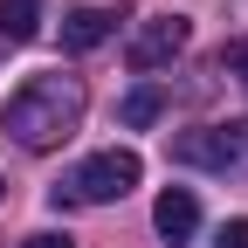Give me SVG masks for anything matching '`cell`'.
Listing matches in <instances>:
<instances>
[{"instance_id":"12","label":"cell","mask_w":248,"mask_h":248,"mask_svg":"<svg viewBox=\"0 0 248 248\" xmlns=\"http://www.w3.org/2000/svg\"><path fill=\"white\" fill-rule=\"evenodd\" d=\"M0 193H7V179H0Z\"/></svg>"},{"instance_id":"1","label":"cell","mask_w":248,"mask_h":248,"mask_svg":"<svg viewBox=\"0 0 248 248\" xmlns=\"http://www.w3.org/2000/svg\"><path fill=\"white\" fill-rule=\"evenodd\" d=\"M83 104H90L83 76H62V69L28 76L14 97H7V110H0V131H7L14 145H28V152H55V145H69V138H76Z\"/></svg>"},{"instance_id":"7","label":"cell","mask_w":248,"mask_h":248,"mask_svg":"<svg viewBox=\"0 0 248 248\" xmlns=\"http://www.w3.org/2000/svg\"><path fill=\"white\" fill-rule=\"evenodd\" d=\"M0 35L7 42H35L42 35V0H0Z\"/></svg>"},{"instance_id":"9","label":"cell","mask_w":248,"mask_h":248,"mask_svg":"<svg viewBox=\"0 0 248 248\" xmlns=\"http://www.w3.org/2000/svg\"><path fill=\"white\" fill-rule=\"evenodd\" d=\"M214 248H248V221H228L221 234H214Z\"/></svg>"},{"instance_id":"6","label":"cell","mask_w":248,"mask_h":248,"mask_svg":"<svg viewBox=\"0 0 248 248\" xmlns=\"http://www.w3.org/2000/svg\"><path fill=\"white\" fill-rule=\"evenodd\" d=\"M117 21H124L117 7H69V14H62V48H76V55L83 48H104L117 35Z\"/></svg>"},{"instance_id":"8","label":"cell","mask_w":248,"mask_h":248,"mask_svg":"<svg viewBox=\"0 0 248 248\" xmlns=\"http://www.w3.org/2000/svg\"><path fill=\"white\" fill-rule=\"evenodd\" d=\"M159 110H166V90H152V83H145V90H131V97L117 104V124H124V131H145Z\"/></svg>"},{"instance_id":"5","label":"cell","mask_w":248,"mask_h":248,"mask_svg":"<svg viewBox=\"0 0 248 248\" xmlns=\"http://www.w3.org/2000/svg\"><path fill=\"white\" fill-rule=\"evenodd\" d=\"M152 228L166 234V248H186L200 234V200H193V186H166L159 200H152Z\"/></svg>"},{"instance_id":"10","label":"cell","mask_w":248,"mask_h":248,"mask_svg":"<svg viewBox=\"0 0 248 248\" xmlns=\"http://www.w3.org/2000/svg\"><path fill=\"white\" fill-rule=\"evenodd\" d=\"M221 62H228V69H248V42H234V48H228ZM241 83H248V76H241Z\"/></svg>"},{"instance_id":"3","label":"cell","mask_w":248,"mask_h":248,"mask_svg":"<svg viewBox=\"0 0 248 248\" xmlns=\"http://www.w3.org/2000/svg\"><path fill=\"white\" fill-rule=\"evenodd\" d=\"M172 166H200V172H234V179H248V117L179 131V138H172Z\"/></svg>"},{"instance_id":"2","label":"cell","mask_w":248,"mask_h":248,"mask_svg":"<svg viewBox=\"0 0 248 248\" xmlns=\"http://www.w3.org/2000/svg\"><path fill=\"white\" fill-rule=\"evenodd\" d=\"M138 172H145L138 152H117V145H110V152H97V159H83L48 200H55V207H110V200H124V193L138 186Z\"/></svg>"},{"instance_id":"4","label":"cell","mask_w":248,"mask_h":248,"mask_svg":"<svg viewBox=\"0 0 248 248\" xmlns=\"http://www.w3.org/2000/svg\"><path fill=\"white\" fill-rule=\"evenodd\" d=\"M193 42V21L186 14H152V21H138V35H131V69H166V62Z\"/></svg>"},{"instance_id":"11","label":"cell","mask_w":248,"mask_h":248,"mask_svg":"<svg viewBox=\"0 0 248 248\" xmlns=\"http://www.w3.org/2000/svg\"><path fill=\"white\" fill-rule=\"evenodd\" d=\"M21 248H69V241H62V234H28Z\"/></svg>"}]
</instances>
